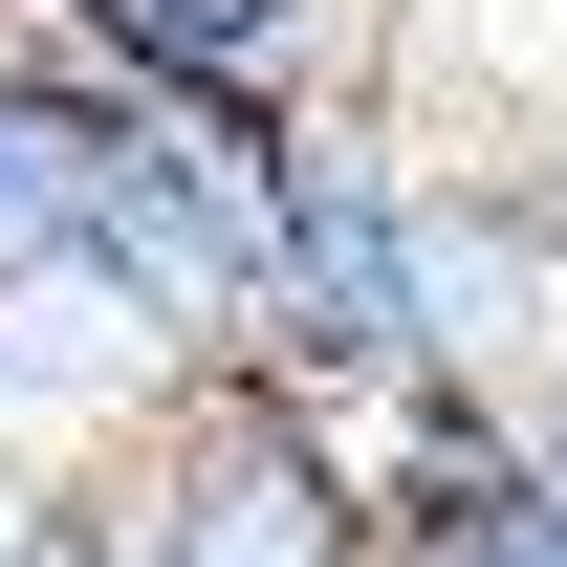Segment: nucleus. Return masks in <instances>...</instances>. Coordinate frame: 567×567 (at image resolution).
I'll return each mask as SVG.
<instances>
[{
    "label": "nucleus",
    "mask_w": 567,
    "mask_h": 567,
    "mask_svg": "<svg viewBox=\"0 0 567 567\" xmlns=\"http://www.w3.org/2000/svg\"><path fill=\"white\" fill-rule=\"evenodd\" d=\"M44 44H87L110 87H175V110H306L350 87V0H22Z\"/></svg>",
    "instance_id": "obj_5"
},
{
    "label": "nucleus",
    "mask_w": 567,
    "mask_h": 567,
    "mask_svg": "<svg viewBox=\"0 0 567 567\" xmlns=\"http://www.w3.org/2000/svg\"><path fill=\"white\" fill-rule=\"evenodd\" d=\"M502 415H524V458H546V481H567V350L524 371V393H502Z\"/></svg>",
    "instance_id": "obj_7"
},
{
    "label": "nucleus",
    "mask_w": 567,
    "mask_h": 567,
    "mask_svg": "<svg viewBox=\"0 0 567 567\" xmlns=\"http://www.w3.org/2000/svg\"><path fill=\"white\" fill-rule=\"evenodd\" d=\"M524 153H546V197H567V87H546V132H524Z\"/></svg>",
    "instance_id": "obj_8"
},
{
    "label": "nucleus",
    "mask_w": 567,
    "mask_h": 567,
    "mask_svg": "<svg viewBox=\"0 0 567 567\" xmlns=\"http://www.w3.org/2000/svg\"><path fill=\"white\" fill-rule=\"evenodd\" d=\"M0 567H110V502L87 481H0Z\"/></svg>",
    "instance_id": "obj_6"
},
{
    "label": "nucleus",
    "mask_w": 567,
    "mask_h": 567,
    "mask_svg": "<svg viewBox=\"0 0 567 567\" xmlns=\"http://www.w3.org/2000/svg\"><path fill=\"white\" fill-rule=\"evenodd\" d=\"M567 350V197L546 153H415V371L436 393H524Z\"/></svg>",
    "instance_id": "obj_3"
},
{
    "label": "nucleus",
    "mask_w": 567,
    "mask_h": 567,
    "mask_svg": "<svg viewBox=\"0 0 567 567\" xmlns=\"http://www.w3.org/2000/svg\"><path fill=\"white\" fill-rule=\"evenodd\" d=\"M218 371H284V393H415V132L393 87H306L240 175V350Z\"/></svg>",
    "instance_id": "obj_1"
},
{
    "label": "nucleus",
    "mask_w": 567,
    "mask_h": 567,
    "mask_svg": "<svg viewBox=\"0 0 567 567\" xmlns=\"http://www.w3.org/2000/svg\"><path fill=\"white\" fill-rule=\"evenodd\" d=\"M371 567H567V481L502 393H371Z\"/></svg>",
    "instance_id": "obj_4"
},
{
    "label": "nucleus",
    "mask_w": 567,
    "mask_h": 567,
    "mask_svg": "<svg viewBox=\"0 0 567 567\" xmlns=\"http://www.w3.org/2000/svg\"><path fill=\"white\" fill-rule=\"evenodd\" d=\"M110 567H371V415L284 393V371H175L110 458Z\"/></svg>",
    "instance_id": "obj_2"
},
{
    "label": "nucleus",
    "mask_w": 567,
    "mask_h": 567,
    "mask_svg": "<svg viewBox=\"0 0 567 567\" xmlns=\"http://www.w3.org/2000/svg\"><path fill=\"white\" fill-rule=\"evenodd\" d=\"M0 22H22V0H0Z\"/></svg>",
    "instance_id": "obj_9"
}]
</instances>
